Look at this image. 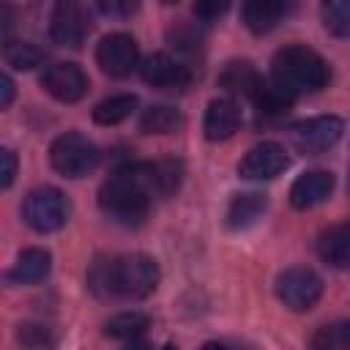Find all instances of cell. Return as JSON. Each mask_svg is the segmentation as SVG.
<instances>
[{
  "mask_svg": "<svg viewBox=\"0 0 350 350\" xmlns=\"http://www.w3.org/2000/svg\"><path fill=\"white\" fill-rule=\"evenodd\" d=\"M159 262L148 254H120L96 257L88 268V287L98 298L142 301L159 287Z\"/></svg>",
  "mask_w": 350,
  "mask_h": 350,
  "instance_id": "1",
  "label": "cell"
},
{
  "mask_svg": "<svg viewBox=\"0 0 350 350\" xmlns=\"http://www.w3.org/2000/svg\"><path fill=\"white\" fill-rule=\"evenodd\" d=\"M153 191L145 178V164L142 161H129L118 167L98 189V208L104 216L123 227H137L148 219Z\"/></svg>",
  "mask_w": 350,
  "mask_h": 350,
  "instance_id": "2",
  "label": "cell"
},
{
  "mask_svg": "<svg viewBox=\"0 0 350 350\" xmlns=\"http://www.w3.org/2000/svg\"><path fill=\"white\" fill-rule=\"evenodd\" d=\"M331 79V68L323 55L304 44H287L276 49L271 60V82L290 98L320 93Z\"/></svg>",
  "mask_w": 350,
  "mask_h": 350,
  "instance_id": "3",
  "label": "cell"
},
{
  "mask_svg": "<svg viewBox=\"0 0 350 350\" xmlns=\"http://www.w3.org/2000/svg\"><path fill=\"white\" fill-rule=\"evenodd\" d=\"M49 164L63 178H85L98 164V148L79 131H66L49 145Z\"/></svg>",
  "mask_w": 350,
  "mask_h": 350,
  "instance_id": "4",
  "label": "cell"
},
{
  "mask_svg": "<svg viewBox=\"0 0 350 350\" xmlns=\"http://www.w3.org/2000/svg\"><path fill=\"white\" fill-rule=\"evenodd\" d=\"M22 219L36 232H55L71 219V202L60 189L38 186L22 200Z\"/></svg>",
  "mask_w": 350,
  "mask_h": 350,
  "instance_id": "5",
  "label": "cell"
},
{
  "mask_svg": "<svg viewBox=\"0 0 350 350\" xmlns=\"http://www.w3.org/2000/svg\"><path fill=\"white\" fill-rule=\"evenodd\" d=\"M345 134V120L339 115H314L306 120H298L287 129L290 145L304 156H320L328 148H334Z\"/></svg>",
  "mask_w": 350,
  "mask_h": 350,
  "instance_id": "6",
  "label": "cell"
},
{
  "mask_svg": "<svg viewBox=\"0 0 350 350\" xmlns=\"http://www.w3.org/2000/svg\"><path fill=\"white\" fill-rule=\"evenodd\" d=\"M276 298L293 312H309L323 295V279L306 265H290L273 279Z\"/></svg>",
  "mask_w": 350,
  "mask_h": 350,
  "instance_id": "7",
  "label": "cell"
},
{
  "mask_svg": "<svg viewBox=\"0 0 350 350\" xmlns=\"http://www.w3.org/2000/svg\"><path fill=\"white\" fill-rule=\"evenodd\" d=\"M93 30V16L82 3L74 0H63L52 8L49 16V36L57 46H71L79 49L85 44V38Z\"/></svg>",
  "mask_w": 350,
  "mask_h": 350,
  "instance_id": "8",
  "label": "cell"
},
{
  "mask_svg": "<svg viewBox=\"0 0 350 350\" xmlns=\"http://www.w3.org/2000/svg\"><path fill=\"white\" fill-rule=\"evenodd\" d=\"M96 63L104 74L123 79L139 66V46L129 33H109L96 46Z\"/></svg>",
  "mask_w": 350,
  "mask_h": 350,
  "instance_id": "9",
  "label": "cell"
},
{
  "mask_svg": "<svg viewBox=\"0 0 350 350\" xmlns=\"http://www.w3.org/2000/svg\"><path fill=\"white\" fill-rule=\"evenodd\" d=\"M41 88L60 104H77L88 96L90 79L77 63H52L41 74Z\"/></svg>",
  "mask_w": 350,
  "mask_h": 350,
  "instance_id": "10",
  "label": "cell"
},
{
  "mask_svg": "<svg viewBox=\"0 0 350 350\" xmlns=\"http://www.w3.org/2000/svg\"><path fill=\"white\" fill-rule=\"evenodd\" d=\"M290 167V156L279 142H257L238 161V175L246 180H273Z\"/></svg>",
  "mask_w": 350,
  "mask_h": 350,
  "instance_id": "11",
  "label": "cell"
},
{
  "mask_svg": "<svg viewBox=\"0 0 350 350\" xmlns=\"http://www.w3.org/2000/svg\"><path fill=\"white\" fill-rule=\"evenodd\" d=\"M139 77L145 85H150L156 90H186L191 82L189 66H183L180 60H175L167 52L148 55L139 66Z\"/></svg>",
  "mask_w": 350,
  "mask_h": 350,
  "instance_id": "12",
  "label": "cell"
},
{
  "mask_svg": "<svg viewBox=\"0 0 350 350\" xmlns=\"http://www.w3.org/2000/svg\"><path fill=\"white\" fill-rule=\"evenodd\" d=\"M334 191V175L328 170H309L304 175H298L290 186V205L295 211H306L314 208L320 202H325Z\"/></svg>",
  "mask_w": 350,
  "mask_h": 350,
  "instance_id": "13",
  "label": "cell"
},
{
  "mask_svg": "<svg viewBox=\"0 0 350 350\" xmlns=\"http://www.w3.org/2000/svg\"><path fill=\"white\" fill-rule=\"evenodd\" d=\"M241 129V109L232 98H213L202 118V134L211 142H224Z\"/></svg>",
  "mask_w": 350,
  "mask_h": 350,
  "instance_id": "14",
  "label": "cell"
},
{
  "mask_svg": "<svg viewBox=\"0 0 350 350\" xmlns=\"http://www.w3.org/2000/svg\"><path fill=\"white\" fill-rule=\"evenodd\" d=\"M293 11V3H282V0H249L241 5V19L243 25L262 36V33H271L287 14Z\"/></svg>",
  "mask_w": 350,
  "mask_h": 350,
  "instance_id": "15",
  "label": "cell"
},
{
  "mask_svg": "<svg viewBox=\"0 0 350 350\" xmlns=\"http://www.w3.org/2000/svg\"><path fill=\"white\" fill-rule=\"evenodd\" d=\"M49 271H52V254L41 246H30V249L19 252V257L14 260L5 279L11 284H38L49 276Z\"/></svg>",
  "mask_w": 350,
  "mask_h": 350,
  "instance_id": "16",
  "label": "cell"
},
{
  "mask_svg": "<svg viewBox=\"0 0 350 350\" xmlns=\"http://www.w3.org/2000/svg\"><path fill=\"white\" fill-rule=\"evenodd\" d=\"M314 252L331 268H350V224L325 227L314 241Z\"/></svg>",
  "mask_w": 350,
  "mask_h": 350,
  "instance_id": "17",
  "label": "cell"
},
{
  "mask_svg": "<svg viewBox=\"0 0 350 350\" xmlns=\"http://www.w3.org/2000/svg\"><path fill=\"white\" fill-rule=\"evenodd\" d=\"M268 211V197L260 191H241L230 200L224 221L230 230H249L252 224H257V219Z\"/></svg>",
  "mask_w": 350,
  "mask_h": 350,
  "instance_id": "18",
  "label": "cell"
},
{
  "mask_svg": "<svg viewBox=\"0 0 350 350\" xmlns=\"http://www.w3.org/2000/svg\"><path fill=\"white\" fill-rule=\"evenodd\" d=\"M219 85H221L227 93L243 96V98L252 101V96H254L257 88L262 85V77H260V71H257L249 60H230V63L221 68V74H219Z\"/></svg>",
  "mask_w": 350,
  "mask_h": 350,
  "instance_id": "19",
  "label": "cell"
},
{
  "mask_svg": "<svg viewBox=\"0 0 350 350\" xmlns=\"http://www.w3.org/2000/svg\"><path fill=\"white\" fill-rule=\"evenodd\" d=\"M142 164H145V178H148L153 197H170L172 191H178L180 178H183L180 161L161 159V161H142Z\"/></svg>",
  "mask_w": 350,
  "mask_h": 350,
  "instance_id": "20",
  "label": "cell"
},
{
  "mask_svg": "<svg viewBox=\"0 0 350 350\" xmlns=\"http://www.w3.org/2000/svg\"><path fill=\"white\" fill-rule=\"evenodd\" d=\"M180 126H183V115L170 104H150L139 115V131L145 134H172Z\"/></svg>",
  "mask_w": 350,
  "mask_h": 350,
  "instance_id": "21",
  "label": "cell"
},
{
  "mask_svg": "<svg viewBox=\"0 0 350 350\" xmlns=\"http://www.w3.org/2000/svg\"><path fill=\"white\" fill-rule=\"evenodd\" d=\"M137 109V96L134 93H115L104 101H98L93 107V120L98 126H118L126 118H131V112Z\"/></svg>",
  "mask_w": 350,
  "mask_h": 350,
  "instance_id": "22",
  "label": "cell"
},
{
  "mask_svg": "<svg viewBox=\"0 0 350 350\" xmlns=\"http://www.w3.org/2000/svg\"><path fill=\"white\" fill-rule=\"evenodd\" d=\"M148 325H150V317L131 309V312H118V314H112V317L104 323V334L112 336V339H126V342H131V339H139V336L148 331Z\"/></svg>",
  "mask_w": 350,
  "mask_h": 350,
  "instance_id": "23",
  "label": "cell"
},
{
  "mask_svg": "<svg viewBox=\"0 0 350 350\" xmlns=\"http://www.w3.org/2000/svg\"><path fill=\"white\" fill-rule=\"evenodd\" d=\"M16 342L25 350H52L57 345V331L46 323H19L16 325Z\"/></svg>",
  "mask_w": 350,
  "mask_h": 350,
  "instance_id": "24",
  "label": "cell"
},
{
  "mask_svg": "<svg viewBox=\"0 0 350 350\" xmlns=\"http://www.w3.org/2000/svg\"><path fill=\"white\" fill-rule=\"evenodd\" d=\"M3 57H5V63H8L11 68H16V71H30V68L41 66L46 55H44V49H38V46L30 44V41H5Z\"/></svg>",
  "mask_w": 350,
  "mask_h": 350,
  "instance_id": "25",
  "label": "cell"
},
{
  "mask_svg": "<svg viewBox=\"0 0 350 350\" xmlns=\"http://www.w3.org/2000/svg\"><path fill=\"white\" fill-rule=\"evenodd\" d=\"M323 27L336 38H350V0H328L320 5Z\"/></svg>",
  "mask_w": 350,
  "mask_h": 350,
  "instance_id": "26",
  "label": "cell"
},
{
  "mask_svg": "<svg viewBox=\"0 0 350 350\" xmlns=\"http://www.w3.org/2000/svg\"><path fill=\"white\" fill-rule=\"evenodd\" d=\"M252 104L257 107L260 115H282V112H287V107L293 104V98L284 96L271 79H262V85L252 96Z\"/></svg>",
  "mask_w": 350,
  "mask_h": 350,
  "instance_id": "27",
  "label": "cell"
},
{
  "mask_svg": "<svg viewBox=\"0 0 350 350\" xmlns=\"http://www.w3.org/2000/svg\"><path fill=\"white\" fill-rule=\"evenodd\" d=\"M167 38H170V44L175 46V49H180V52H189V55H194L197 49H200V30L194 27V25H186V22H178V25H172L170 27V33H167Z\"/></svg>",
  "mask_w": 350,
  "mask_h": 350,
  "instance_id": "28",
  "label": "cell"
},
{
  "mask_svg": "<svg viewBox=\"0 0 350 350\" xmlns=\"http://www.w3.org/2000/svg\"><path fill=\"white\" fill-rule=\"evenodd\" d=\"M312 350H345L339 339V325H320L309 342Z\"/></svg>",
  "mask_w": 350,
  "mask_h": 350,
  "instance_id": "29",
  "label": "cell"
},
{
  "mask_svg": "<svg viewBox=\"0 0 350 350\" xmlns=\"http://www.w3.org/2000/svg\"><path fill=\"white\" fill-rule=\"evenodd\" d=\"M0 159H3V172H0L3 178H0V183H3V189H8L14 183V178H16V153L11 148H3Z\"/></svg>",
  "mask_w": 350,
  "mask_h": 350,
  "instance_id": "30",
  "label": "cell"
},
{
  "mask_svg": "<svg viewBox=\"0 0 350 350\" xmlns=\"http://www.w3.org/2000/svg\"><path fill=\"white\" fill-rule=\"evenodd\" d=\"M137 8H139V3H118V0L98 3V11L107 14V16H131Z\"/></svg>",
  "mask_w": 350,
  "mask_h": 350,
  "instance_id": "31",
  "label": "cell"
},
{
  "mask_svg": "<svg viewBox=\"0 0 350 350\" xmlns=\"http://www.w3.org/2000/svg\"><path fill=\"white\" fill-rule=\"evenodd\" d=\"M230 5L227 3H197L194 5V16L202 19V22H211V19H219Z\"/></svg>",
  "mask_w": 350,
  "mask_h": 350,
  "instance_id": "32",
  "label": "cell"
},
{
  "mask_svg": "<svg viewBox=\"0 0 350 350\" xmlns=\"http://www.w3.org/2000/svg\"><path fill=\"white\" fill-rule=\"evenodd\" d=\"M11 101H14V79H11L8 74H3V77H0V107L8 109Z\"/></svg>",
  "mask_w": 350,
  "mask_h": 350,
  "instance_id": "33",
  "label": "cell"
},
{
  "mask_svg": "<svg viewBox=\"0 0 350 350\" xmlns=\"http://www.w3.org/2000/svg\"><path fill=\"white\" fill-rule=\"evenodd\" d=\"M339 325V339H342V347L345 350H350V320H342V323H336Z\"/></svg>",
  "mask_w": 350,
  "mask_h": 350,
  "instance_id": "34",
  "label": "cell"
},
{
  "mask_svg": "<svg viewBox=\"0 0 350 350\" xmlns=\"http://www.w3.org/2000/svg\"><path fill=\"white\" fill-rule=\"evenodd\" d=\"M120 350H153L148 342H142V339H131V342H126Z\"/></svg>",
  "mask_w": 350,
  "mask_h": 350,
  "instance_id": "35",
  "label": "cell"
},
{
  "mask_svg": "<svg viewBox=\"0 0 350 350\" xmlns=\"http://www.w3.org/2000/svg\"><path fill=\"white\" fill-rule=\"evenodd\" d=\"M202 350H235L232 345H227V342H205L202 345Z\"/></svg>",
  "mask_w": 350,
  "mask_h": 350,
  "instance_id": "36",
  "label": "cell"
},
{
  "mask_svg": "<svg viewBox=\"0 0 350 350\" xmlns=\"http://www.w3.org/2000/svg\"><path fill=\"white\" fill-rule=\"evenodd\" d=\"M164 350H178V347H175V345H167V347H164Z\"/></svg>",
  "mask_w": 350,
  "mask_h": 350,
  "instance_id": "37",
  "label": "cell"
}]
</instances>
